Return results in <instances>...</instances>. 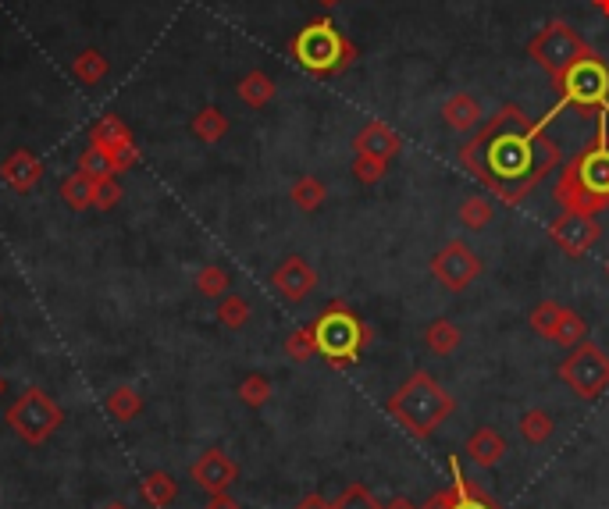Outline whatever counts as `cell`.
<instances>
[{"label":"cell","mask_w":609,"mask_h":509,"mask_svg":"<svg viewBox=\"0 0 609 509\" xmlns=\"http://www.w3.org/2000/svg\"><path fill=\"white\" fill-rule=\"evenodd\" d=\"M449 474H453V492H456L453 509H499L496 499L481 488V481H474V477L463 474V467H460L456 456L449 460Z\"/></svg>","instance_id":"obj_16"},{"label":"cell","mask_w":609,"mask_h":509,"mask_svg":"<svg viewBox=\"0 0 609 509\" xmlns=\"http://www.w3.org/2000/svg\"><path fill=\"white\" fill-rule=\"evenodd\" d=\"M353 146H357V154H371V157H382V161H392V157L403 150V136H399L389 122L374 118V122H367L364 129L357 132Z\"/></svg>","instance_id":"obj_14"},{"label":"cell","mask_w":609,"mask_h":509,"mask_svg":"<svg viewBox=\"0 0 609 509\" xmlns=\"http://www.w3.org/2000/svg\"><path fill=\"white\" fill-rule=\"evenodd\" d=\"M314 339H317V356H325L335 371H346L364 356V349L374 342V328L360 321L357 310L350 303H328L321 317L314 321Z\"/></svg>","instance_id":"obj_4"},{"label":"cell","mask_w":609,"mask_h":509,"mask_svg":"<svg viewBox=\"0 0 609 509\" xmlns=\"http://www.w3.org/2000/svg\"><path fill=\"white\" fill-rule=\"evenodd\" d=\"M285 353H289V360H296V364H307V360H314V356H317L314 324H303V328H296V332L285 339Z\"/></svg>","instance_id":"obj_28"},{"label":"cell","mask_w":609,"mask_h":509,"mask_svg":"<svg viewBox=\"0 0 609 509\" xmlns=\"http://www.w3.org/2000/svg\"><path fill=\"white\" fill-rule=\"evenodd\" d=\"M456 218H460L463 228H471V232H481V228H488V221H492V203H488L485 196H467V200L460 203Z\"/></svg>","instance_id":"obj_27"},{"label":"cell","mask_w":609,"mask_h":509,"mask_svg":"<svg viewBox=\"0 0 609 509\" xmlns=\"http://www.w3.org/2000/svg\"><path fill=\"white\" fill-rule=\"evenodd\" d=\"M563 303H556V299H542L535 310L528 314V324H531V332L535 335H542V339H553V332H556V324H560V317H563Z\"/></svg>","instance_id":"obj_26"},{"label":"cell","mask_w":609,"mask_h":509,"mask_svg":"<svg viewBox=\"0 0 609 509\" xmlns=\"http://www.w3.org/2000/svg\"><path fill=\"white\" fill-rule=\"evenodd\" d=\"M139 492H143V499L154 509H168L171 502L179 499V481H175L168 470H150V474L139 481Z\"/></svg>","instance_id":"obj_19"},{"label":"cell","mask_w":609,"mask_h":509,"mask_svg":"<svg viewBox=\"0 0 609 509\" xmlns=\"http://www.w3.org/2000/svg\"><path fill=\"white\" fill-rule=\"evenodd\" d=\"M43 175V164L36 161L33 154H25V150H18L15 157H8V164H4V182H8L11 189H18V193H29V189L40 182Z\"/></svg>","instance_id":"obj_18"},{"label":"cell","mask_w":609,"mask_h":509,"mask_svg":"<svg viewBox=\"0 0 609 509\" xmlns=\"http://www.w3.org/2000/svg\"><path fill=\"white\" fill-rule=\"evenodd\" d=\"M228 271L225 267H218V264H207L196 275V289L203 292V296H211V299H221V296H228Z\"/></svg>","instance_id":"obj_33"},{"label":"cell","mask_w":609,"mask_h":509,"mask_svg":"<svg viewBox=\"0 0 609 509\" xmlns=\"http://www.w3.org/2000/svg\"><path fill=\"white\" fill-rule=\"evenodd\" d=\"M431 278L449 292H463L481 278V257L463 243V239H449L435 257H431Z\"/></svg>","instance_id":"obj_10"},{"label":"cell","mask_w":609,"mask_h":509,"mask_svg":"<svg viewBox=\"0 0 609 509\" xmlns=\"http://www.w3.org/2000/svg\"><path fill=\"white\" fill-rule=\"evenodd\" d=\"M118 200H122V189L114 186L111 175H107V178H93V207H100V211H111Z\"/></svg>","instance_id":"obj_38"},{"label":"cell","mask_w":609,"mask_h":509,"mask_svg":"<svg viewBox=\"0 0 609 509\" xmlns=\"http://www.w3.org/2000/svg\"><path fill=\"white\" fill-rule=\"evenodd\" d=\"M4 388H8V381H4V378H0V396H4Z\"/></svg>","instance_id":"obj_47"},{"label":"cell","mask_w":609,"mask_h":509,"mask_svg":"<svg viewBox=\"0 0 609 509\" xmlns=\"http://www.w3.org/2000/svg\"><path fill=\"white\" fill-rule=\"evenodd\" d=\"M332 509H385V506L374 499L371 488L360 485V481H353L350 488H342V495L332 502Z\"/></svg>","instance_id":"obj_32"},{"label":"cell","mask_w":609,"mask_h":509,"mask_svg":"<svg viewBox=\"0 0 609 509\" xmlns=\"http://www.w3.org/2000/svg\"><path fill=\"white\" fill-rule=\"evenodd\" d=\"M588 40L581 33H577L574 25H567L563 18H556V22H549L545 29H538L535 36L528 40V57L535 61L538 68H542L549 79H560L563 72H567L574 61H581V57L588 54Z\"/></svg>","instance_id":"obj_7"},{"label":"cell","mask_w":609,"mask_h":509,"mask_svg":"<svg viewBox=\"0 0 609 509\" xmlns=\"http://www.w3.org/2000/svg\"><path fill=\"white\" fill-rule=\"evenodd\" d=\"M8 428L22 438L25 445H43L65 424V410L43 392V388H25L22 396L8 406Z\"/></svg>","instance_id":"obj_8"},{"label":"cell","mask_w":609,"mask_h":509,"mask_svg":"<svg viewBox=\"0 0 609 509\" xmlns=\"http://www.w3.org/2000/svg\"><path fill=\"white\" fill-rule=\"evenodd\" d=\"M275 97V79L264 72H250L243 82H239V100L250 107H264L268 100Z\"/></svg>","instance_id":"obj_25"},{"label":"cell","mask_w":609,"mask_h":509,"mask_svg":"<svg viewBox=\"0 0 609 509\" xmlns=\"http://www.w3.org/2000/svg\"><path fill=\"white\" fill-rule=\"evenodd\" d=\"M317 4H325V8H335V4H342V0H317Z\"/></svg>","instance_id":"obj_45"},{"label":"cell","mask_w":609,"mask_h":509,"mask_svg":"<svg viewBox=\"0 0 609 509\" xmlns=\"http://www.w3.org/2000/svg\"><path fill=\"white\" fill-rule=\"evenodd\" d=\"M385 410H389V417L406 431V435L428 438V435H435V428H442V424L453 417L456 399H453V392L442 388L428 371H414L389 399H385Z\"/></svg>","instance_id":"obj_3"},{"label":"cell","mask_w":609,"mask_h":509,"mask_svg":"<svg viewBox=\"0 0 609 509\" xmlns=\"http://www.w3.org/2000/svg\"><path fill=\"white\" fill-rule=\"evenodd\" d=\"M79 171H82V175H90V178H107L114 171L111 154H107V150H100V146H90V150L82 154Z\"/></svg>","instance_id":"obj_37"},{"label":"cell","mask_w":609,"mask_h":509,"mask_svg":"<svg viewBox=\"0 0 609 509\" xmlns=\"http://www.w3.org/2000/svg\"><path fill=\"white\" fill-rule=\"evenodd\" d=\"M104 509H129L125 502H111V506H104Z\"/></svg>","instance_id":"obj_46"},{"label":"cell","mask_w":609,"mask_h":509,"mask_svg":"<svg viewBox=\"0 0 609 509\" xmlns=\"http://www.w3.org/2000/svg\"><path fill=\"white\" fill-rule=\"evenodd\" d=\"M563 385L581 399H599L609 388V356L595 342H581L570 349V356L556 367Z\"/></svg>","instance_id":"obj_9"},{"label":"cell","mask_w":609,"mask_h":509,"mask_svg":"<svg viewBox=\"0 0 609 509\" xmlns=\"http://www.w3.org/2000/svg\"><path fill=\"white\" fill-rule=\"evenodd\" d=\"M453 499H456V492H453V485H449V488H442V492L431 495L421 509H453Z\"/></svg>","instance_id":"obj_40"},{"label":"cell","mask_w":609,"mask_h":509,"mask_svg":"<svg viewBox=\"0 0 609 509\" xmlns=\"http://www.w3.org/2000/svg\"><path fill=\"white\" fill-rule=\"evenodd\" d=\"M385 171H389V161H382V157H371V154H357V157H353V175H357L364 186L382 182Z\"/></svg>","instance_id":"obj_36"},{"label":"cell","mask_w":609,"mask_h":509,"mask_svg":"<svg viewBox=\"0 0 609 509\" xmlns=\"http://www.w3.org/2000/svg\"><path fill=\"white\" fill-rule=\"evenodd\" d=\"M189 477L196 481V488H203L207 495L228 492L239 481V463L225 453V449H207L200 460L189 467Z\"/></svg>","instance_id":"obj_12"},{"label":"cell","mask_w":609,"mask_h":509,"mask_svg":"<svg viewBox=\"0 0 609 509\" xmlns=\"http://www.w3.org/2000/svg\"><path fill=\"white\" fill-rule=\"evenodd\" d=\"M203 509H243V506H239V502L232 499V495H228V492H214L211 499H207V506H203Z\"/></svg>","instance_id":"obj_41"},{"label":"cell","mask_w":609,"mask_h":509,"mask_svg":"<svg viewBox=\"0 0 609 509\" xmlns=\"http://www.w3.org/2000/svg\"><path fill=\"white\" fill-rule=\"evenodd\" d=\"M599 239H602V228L592 214L563 211L556 221H549V243L560 246L567 257H585Z\"/></svg>","instance_id":"obj_11"},{"label":"cell","mask_w":609,"mask_h":509,"mask_svg":"<svg viewBox=\"0 0 609 509\" xmlns=\"http://www.w3.org/2000/svg\"><path fill=\"white\" fill-rule=\"evenodd\" d=\"M556 89H560V100L545 114V122H553L563 107H577L581 114L609 111V65L599 57V50H588L556 79Z\"/></svg>","instance_id":"obj_6"},{"label":"cell","mask_w":609,"mask_h":509,"mask_svg":"<svg viewBox=\"0 0 609 509\" xmlns=\"http://www.w3.org/2000/svg\"><path fill=\"white\" fill-rule=\"evenodd\" d=\"M293 509H332V502H328L325 495H303Z\"/></svg>","instance_id":"obj_42"},{"label":"cell","mask_w":609,"mask_h":509,"mask_svg":"<svg viewBox=\"0 0 609 509\" xmlns=\"http://www.w3.org/2000/svg\"><path fill=\"white\" fill-rule=\"evenodd\" d=\"M104 57L97 54V50H86V54H79V61H75V75H79L82 82H97L100 75H104Z\"/></svg>","instance_id":"obj_39"},{"label":"cell","mask_w":609,"mask_h":509,"mask_svg":"<svg viewBox=\"0 0 609 509\" xmlns=\"http://www.w3.org/2000/svg\"><path fill=\"white\" fill-rule=\"evenodd\" d=\"M463 335L449 317H439V321L428 324V332H424V346H428L431 356H453L460 349Z\"/></svg>","instance_id":"obj_21"},{"label":"cell","mask_w":609,"mask_h":509,"mask_svg":"<svg viewBox=\"0 0 609 509\" xmlns=\"http://www.w3.org/2000/svg\"><path fill=\"white\" fill-rule=\"evenodd\" d=\"M218 321L225 324V328H243V324L250 321V303H246L243 296H221Z\"/></svg>","instance_id":"obj_34"},{"label":"cell","mask_w":609,"mask_h":509,"mask_svg":"<svg viewBox=\"0 0 609 509\" xmlns=\"http://www.w3.org/2000/svg\"><path fill=\"white\" fill-rule=\"evenodd\" d=\"M193 132L203 139V143H218V139L228 132V118L218 111V107H207V111H200V114H196Z\"/></svg>","instance_id":"obj_30"},{"label":"cell","mask_w":609,"mask_h":509,"mask_svg":"<svg viewBox=\"0 0 609 509\" xmlns=\"http://www.w3.org/2000/svg\"><path fill=\"white\" fill-rule=\"evenodd\" d=\"M588 339V321L577 310H563V317H560V324H556V332H553V339L549 342H556V346H567V349H574V346H581V342Z\"/></svg>","instance_id":"obj_24"},{"label":"cell","mask_w":609,"mask_h":509,"mask_svg":"<svg viewBox=\"0 0 609 509\" xmlns=\"http://www.w3.org/2000/svg\"><path fill=\"white\" fill-rule=\"evenodd\" d=\"M545 125V118L535 122L517 104H503L460 146V164L496 200L517 207L563 161L560 146L549 139Z\"/></svg>","instance_id":"obj_1"},{"label":"cell","mask_w":609,"mask_h":509,"mask_svg":"<svg viewBox=\"0 0 609 509\" xmlns=\"http://www.w3.org/2000/svg\"><path fill=\"white\" fill-rule=\"evenodd\" d=\"M289 50H293L296 61H300L310 75H317V79L342 75L357 61V43H353L350 36H342L339 29H335V22H328V18H314V22L303 25L300 33L293 36V43H289Z\"/></svg>","instance_id":"obj_5"},{"label":"cell","mask_w":609,"mask_h":509,"mask_svg":"<svg viewBox=\"0 0 609 509\" xmlns=\"http://www.w3.org/2000/svg\"><path fill=\"white\" fill-rule=\"evenodd\" d=\"M595 136L585 150H577L556 178V203L563 211L602 214L609 207V111L595 114Z\"/></svg>","instance_id":"obj_2"},{"label":"cell","mask_w":609,"mask_h":509,"mask_svg":"<svg viewBox=\"0 0 609 509\" xmlns=\"http://www.w3.org/2000/svg\"><path fill=\"white\" fill-rule=\"evenodd\" d=\"M592 4H595V11H599V15L609 18V0H592Z\"/></svg>","instance_id":"obj_44"},{"label":"cell","mask_w":609,"mask_h":509,"mask_svg":"<svg viewBox=\"0 0 609 509\" xmlns=\"http://www.w3.org/2000/svg\"><path fill=\"white\" fill-rule=\"evenodd\" d=\"M385 509H421V506H417V502L410 499V495H396V499L385 502Z\"/></svg>","instance_id":"obj_43"},{"label":"cell","mask_w":609,"mask_h":509,"mask_svg":"<svg viewBox=\"0 0 609 509\" xmlns=\"http://www.w3.org/2000/svg\"><path fill=\"white\" fill-rule=\"evenodd\" d=\"M467 456H471L478 467L492 470L506 456V438L496 428H478L467 438Z\"/></svg>","instance_id":"obj_17"},{"label":"cell","mask_w":609,"mask_h":509,"mask_svg":"<svg viewBox=\"0 0 609 509\" xmlns=\"http://www.w3.org/2000/svg\"><path fill=\"white\" fill-rule=\"evenodd\" d=\"M104 410H107V417H114V421L129 424V421H136L139 413H143V396H139L132 385H118V388H111V392H107Z\"/></svg>","instance_id":"obj_20"},{"label":"cell","mask_w":609,"mask_h":509,"mask_svg":"<svg viewBox=\"0 0 609 509\" xmlns=\"http://www.w3.org/2000/svg\"><path fill=\"white\" fill-rule=\"evenodd\" d=\"M129 143V132H125V125L118 122V118H104V122L93 129V146H100V150H118V146Z\"/></svg>","instance_id":"obj_31"},{"label":"cell","mask_w":609,"mask_h":509,"mask_svg":"<svg viewBox=\"0 0 609 509\" xmlns=\"http://www.w3.org/2000/svg\"><path fill=\"white\" fill-rule=\"evenodd\" d=\"M289 196H293V203L300 207V211L314 214L317 207L328 200V186L317 175H303V178H296V186L289 189Z\"/></svg>","instance_id":"obj_23"},{"label":"cell","mask_w":609,"mask_h":509,"mask_svg":"<svg viewBox=\"0 0 609 509\" xmlns=\"http://www.w3.org/2000/svg\"><path fill=\"white\" fill-rule=\"evenodd\" d=\"M271 285H275V292L285 303H303L317 289V271L303 257H285L271 271Z\"/></svg>","instance_id":"obj_13"},{"label":"cell","mask_w":609,"mask_h":509,"mask_svg":"<svg viewBox=\"0 0 609 509\" xmlns=\"http://www.w3.org/2000/svg\"><path fill=\"white\" fill-rule=\"evenodd\" d=\"M442 118H446V125L456 132H478L481 125H485V107H481L478 97H471V93H453V97L442 104Z\"/></svg>","instance_id":"obj_15"},{"label":"cell","mask_w":609,"mask_h":509,"mask_svg":"<svg viewBox=\"0 0 609 509\" xmlns=\"http://www.w3.org/2000/svg\"><path fill=\"white\" fill-rule=\"evenodd\" d=\"M517 431H520V438L528 445H542V442H549L553 438V431H556V421L549 417L545 410H524L520 413V421H517Z\"/></svg>","instance_id":"obj_22"},{"label":"cell","mask_w":609,"mask_h":509,"mask_svg":"<svg viewBox=\"0 0 609 509\" xmlns=\"http://www.w3.org/2000/svg\"><path fill=\"white\" fill-rule=\"evenodd\" d=\"M239 399H243L246 406H264L271 399V381L264 378V374H246V378L239 381Z\"/></svg>","instance_id":"obj_35"},{"label":"cell","mask_w":609,"mask_h":509,"mask_svg":"<svg viewBox=\"0 0 609 509\" xmlns=\"http://www.w3.org/2000/svg\"><path fill=\"white\" fill-rule=\"evenodd\" d=\"M61 196L68 200L72 211H86V207H93V178L75 171V175L65 182V189H61Z\"/></svg>","instance_id":"obj_29"}]
</instances>
